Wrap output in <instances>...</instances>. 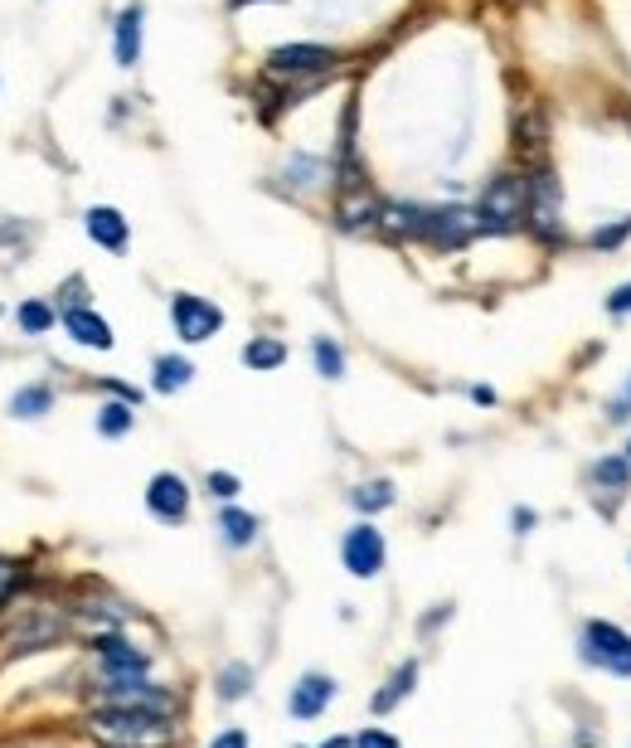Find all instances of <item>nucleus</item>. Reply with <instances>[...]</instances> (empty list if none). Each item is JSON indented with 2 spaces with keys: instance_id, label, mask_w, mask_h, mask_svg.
<instances>
[{
  "instance_id": "obj_9",
  "label": "nucleus",
  "mask_w": 631,
  "mask_h": 748,
  "mask_svg": "<svg viewBox=\"0 0 631 748\" xmlns=\"http://www.w3.org/2000/svg\"><path fill=\"white\" fill-rule=\"evenodd\" d=\"M331 63H335V49H326V45H282L267 53V73H277V78L326 73Z\"/></svg>"
},
{
  "instance_id": "obj_23",
  "label": "nucleus",
  "mask_w": 631,
  "mask_h": 748,
  "mask_svg": "<svg viewBox=\"0 0 631 748\" xmlns=\"http://www.w3.org/2000/svg\"><path fill=\"white\" fill-rule=\"evenodd\" d=\"M137 404H127V398H117V404H102L98 409V433L102 437H122L131 433V423H137V413H131Z\"/></svg>"
},
{
  "instance_id": "obj_36",
  "label": "nucleus",
  "mask_w": 631,
  "mask_h": 748,
  "mask_svg": "<svg viewBox=\"0 0 631 748\" xmlns=\"http://www.w3.org/2000/svg\"><path fill=\"white\" fill-rule=\"evenodd\" d=\"M608 419H612V423H622V419H631V380H627V390H622V394H617V398H612Z\"/></svg>"
},
{
  "instance_id": "obj_8",
  "label": "nucleus",
  "mask_w": 631,
  "mask_h": 748,
  "mask_svg": "<svg viewBox=\"0 0 631 748\" xmlns=\"http://www.w3.org/2000/svg\"><path fill=\"white\" fill-rule=\"evenodd\" d=\"M341 559H345V569L355 573V579H374V573L384 569V534L369 525H355L351 534L341 540Z\"/></svg>"
},
{
  "instance_id": "obj_19",
  "label": "nucleus",
  "mask_w": 631,
  "mask_h": 748,
  "mask_svg": "<svg viewBox=\"0 0 631 748\" xmlns=\"http://www.w3.org/2000/svg\"><path fill=\"white\" fill-rule=\"evenodd\" d=\"M413 686H418V661H404L394 676H388V686H384L379 695H374V715H388L398 700H408Z\"/></svg>"
},
{
  "instance_id": "obj_35",
  "label": "nucleus",
  "mask_w": 631,
  "mask_h": 748,
  "mask_svg": "<svg viewBox=\"0 0 631 748\" xmlns=\"http://www.w3.org/2000/svg\"><path fill=\"white\" fill-rule=\"evenodd\" d=\"M608 316H631V283H622L608 297Z\"/></svg>"
},
{
  "instance_id": "obj_16",
  "label": "nucleus",
  "mask_w": 631,
  "mask_h": 748,
  "mask_svg": "<svg viewBox=\"0 0 631 748\" xmlns=\"http://www.w3.org/2000/svg\"><path fill=\"white\" fill-rule=\"evenodd\" d=\"M341 224L345 229H369V224H379V214H384V205L379 199H374L365 185H351V190H345V199H341Z\"/></svg>"
},
{
  "instance_id": "obj_29",
  "label": "nucleus",
  "mask_w": 631,
  "mask_h": 748,
  "mask_svg": "<svg viewBox=\"0 0 631 748\" xmlns=\"http://www.w3.org/2000/svg\"><path fill=\"white\" fill-rule=\"evenodd\" d=\"M312 355H316V370L326 374V380H341V374H345V355H341V345H335V341L321 336L312 345Z\"/></svg>"
},
{
  "instance_id": "obj_18",
  "label": "nucleus",
  "mask_w": 631,
  "mask_h": 748,
  "mask_svg": "<svg viewBox=\"0 0 631 748\" xmlns=\"http://www.w3.org/2000/svg\"><path fill=\"white\" fill-rule=\"evenodd\" d=\"M137 59H141V6H127L117 16V63L131 69Z\"/></svg>"
},
{
  "instance_id": "obj_7",
  "label": "nucleus",
  "mask_w": 631,
  "mask_h": 748,
  "mask_svg": "<svg viewBox=\"0 0 631 748\" xmlns=\"http://www.w3.org/2000/svg\"><path fill=\"white\" fill-rule=\"evenodd\" d=\"M476 234H481V214H476V209H462V205L427 209L423 244H433V248H442V253H452V248H466Z\"/></svg>"
},
{
  "instance_id": "obj_6",
  "label": "nucleus",
  "mask_w": 631,
  "mask_h": 748,
  "mask_svg": "<svg viewBox=\"0 0 631 748\" xmlns=\"http://www.w3.org/2000/svg\"><path fill=\"white\" fill-rule=\"evenodd\" d=\"M170 321H176V336L185 345H199V341H209L214 331L224 326V312L214 306L209 297H195V292H176L170 297Z\"/></svg>"
},
{
  "instance_id": "obj_31",
  "label": "nucleus",
  "mask_w": 631,
  "mask_h": 748,
  "mask_svg": "<svg viewBox=\"0 0 631 748\" xmlns=\"http://www.w3.org/2000/svg\"><path fill=\"white\" fill-rule=\"evenodd\" d=\"M20 326L30 331V336H45V331L53 326V306H45V302H24V306H20Z\"/></svg>"
},
{
  "instance_id": "obj_10",
  "label": "nucleus",
  "mask_w": 631,
  "mask_h": 748,
  "mask_svg": "<svg viewBox=\"0 0 631 748\" xmlns=\"http://www.w3.org/2000/svg\"><path fill=\"white\" fill-rule=\"evenodd\" d=\"M146 505H151L156 520H166V525H180V520L190 515V486H185V476L156 472L151 486H146Z\"/></svg>"
},
{
  "instance_id": "obj_15",
  "label": "nucleus",
  "mask_w": 631,
  "mask_h": 748,
  "mask_svg": "<svg viewBox=\"0 0 631 748\" xmlns=\"http://www.w3.org/2000/svg\"><path fill=\"white\" fill-rule=\"evenodd\" d=\"M588 481H593V491L622 496V491H631V457L627 452H608V457H598L593 466H588Z\"/></svg>"
},
{
  "instance_id": "obj_13",
  "label": "nucleus",
  "mask_w": 631,
  "mask_h": 748,
  "mask_svg": "<svg viewBox=\"0 0 631 748\" xmlns=\"http://www.w3.org/2000/svg\"><path fill=\"white\" fill-rule=\"evenodd\" d=\"M98 661H102V676H146V666H151V657L122 637H98Z\"/></svg>"
},
{
  "instance_id": "obj_38",
  "label": "nucleus",
  "mask_w": 631,
  "mask_h": 748,
  "mask_svg": "<svg viewBox=\"0 0 631 748\" xmlns=\"http://www.w3.org/2000/svg\"><path fill=\"white\" fill-rule=\"evenodd\" d=\"M510 520H515V534H530L534 525H540V515L525 511V505H515V515H510Z\"/></svg>"
},
{
  "instance_id": "obj_2",
  "label": "nucleus",
  "mask_w": 631,
  "mask_h": 748,
  "mask_svg": "<svg viewBox=\"0 0 631 748\" xmlns=\"http://www.w3.org/2000/svg\"><path fill=\"white\" fill-rule=\"evenodd\" d=\"M481 234H515L530 224V180L495 176L481 195Z\"/></svg>"
},
{
  "instance_id": "obj_3",
  "label": "nucleus",
  "mask_w": 631,
  "mask_h": 748,
  "mask_svg": "<svg viewBox=\"0 0 631 748\" xmlns=\"http://www.w3.org/2000/svg\"><path fill=\"white\" fill-rule=\"evenodd\" d=\"M583 661L608 676H631V632L608 618L583 622Z\"/></svg>"
},
{
  "instance_id": "obj_41",
  "label": "nucleus",
  "mask_w": 631,
  "mask_h": 748,
  "mask_svg": "<svg viewBox=\"0 0 631 748\" xmlns=\"http://www.w3.org/2000/svg\"><path fill=\"white\" fill-rule=\"evenodd\" d=\"M238 6H248V0H238Z\"/></svg>"
},
{
  "instance_id": "obj_12",
  "label": "nucleus",
  "mask_w": 631,
  "mask_h": 748,
  "mask_svg": "<svg viewBox=\"0 0 631 748\" xmlns=\"http://www.w3.org/2000/svg\"><path fill=\"white\" fill-rule=\"evenodd\" d=\"M83 229H88L92 244H102L107 253H122V248H127V238H131L127 219H122V209H112V205H92V209H88V219H83Z\"/></svg>"
},
{
  "instance_id": "obj_39",
  "label": "nucleus",
  "mask_w": 631,
  "mask_h": 748,
  "mask_svg": "<svg viewBox=\"0 0 631 748\" xmlns=\"http://www.w3.org/2000/svg\"><path fill=\"white\" fill-rule=\"evenodd\" d=\"M321 748H355V739H326Z\"/></svg>"
},
{
  "instance_id": "obj_40",
  "label": "nucleus",
  "mask_w": 631,
  "mask_h": 748,
  "mask_svg": "<svg viewBox=\"0 0 631 748\" xmlns=\"http://www.w3.org/2000/svg\"><path fill=\"white\" fill-rule=\"evenodd\" d=\"M627 457H631V443H627Z\"/></svg>"
},
{
  "instance_id": "obj_14",
  "label": "nucleus",
  "mask_w": 631,
  "mask_h": 748,
  "mask_svg": "<svg viewBox=\"0 0 631 748\" xmlns=\"http://www.w3.org/2000/svg\"><path fill=\"white\" fill-rule=\"evenodd\" d=\"M63 331H69L78 345H92V351H112V326H107L98 312H88V306H69V312H63Z\"/></svg>"
},
{
  "instance_id": "obj_27",
  "label": "nucleus",
  "mask_w": 631,
  "mask_h": 748,
  "mask_svg": "<svg viewBox=\"0 0 631 748\" xmlns=\"http://www.w3.org/2000/svg\"><path fill=\"white\" fill-rule=\"evenodd\" d=\"M351 501H355V511H365V515L388 511V505H394V481H365Z\"/></svg>"
},
{
  "instance_id": "obj_34",
  "label": "nucleus",
  "mask_w": 631,
  "mask_h": 748,
  "mask_svg": "<svg viewBox=\"0 0 631 748\" xmlns=\"http://www.w3.org/2000/svg\"><path fill=\"white\" fill-rule=\"evenodd\" d=\"M20 588V564H10V559H0V603H6L10 593Z\"/></svg>"
},
{
  "instance_id": "obj_26",
  "label": "nucleus",
  "mask_w": 631,
  "mask_h": 748,
  "mask_svg": "<svg viewBox=\"0 0 631 748\" xmlns=\"http://www.w3.org/2000/svg\"><path fill=\"white\" fill-rule=\"evenodd\" d=\"M219 530H224V540L234 544V550H244V544L258 540V520H253L248 511H224L219 515Z\"/></svg>"
},
{
  "instance_id": "obj_5",
  "label": "nucleus",
  "mask_w": 631,
  "mask_h": 748,
  "mask_svg": "<svg viewBox=\"0 0 631 748\" xmlns=\"http://www.w3.org/2000/svg\"><path fill=\"white\" fill-rule=\"evenodd\" d=\"M563 190L554 180V170H534L530 176V229L544 238V244H559L563 238Z\"/></svg>"
},
{
  "instance_id": "obj_32",
  "label": "nucleus",
  "mask_w": 631,
  "mask_h": 748,
  "mask_svg": "<svg viewBox=\"0 0 631 748\" xmlns=\"http://www.w3.org/2000/svg\"><path fill=\"white\" fill-rule=\"evenodd\" d=\"M205 486H209L214 501H234V496H238V476H234V472H209Z\"/></svg>"
},
{
  "instance_id": "obj_37",
  "label": "nucleus",
  "mask_w": 631,
  "mask_h": 748,
  "mask_svg": "<svg viewBox=\"0 0 631 748\" xmlns=\"http://www.w3.org/2000/svg\"><path fill=\"white\" fill-rule=\"evenodd\" d=\"M209 748H248V734H244V729H224Z\"/></svg>"
},
{
  "instance_id": "obj_28",
  "label": "nucleus",
  "mask_w": 631,
  "mask_h": 748,
  "mask_svg": "<svg viewBox=\"0 0 631 748\" xmlns=\"http://www.w3.org/2000/svg\"><path fill=\"white\" fill-rule=\"evenodd\" d=\"M287 176H292V185L312 190V185L326 180V160H316V156H292V160H287Z\"/></svg>"
},
{
  "instance_id": "obj_21",
  "label": "nucleus",
  "mask_w": 631,
  "mask_h": 748,
  "mask_svg": "<svg viewBox=\"0 0 631 748\" xmlns=\"http://www.w3.org/2000/svg\"><path fill=\"white\" fill-rule=\"evenodd\" d=\"M53 637H59V622L34 618V622H24L20 632H10V637H6V647H16V651H34V647H49Z\"/></svg>"
},
{
  "instance_id": "obj_30",
  "label": "nucleus",
  "mask_w": 631,
  "mask_h": 748,
  "mask_svg": "<svg viewBox=\"0 0 631 748\" xmlns=\"http://www.w3.org/2000/svg\"><path fill=\"white\" fill-rule=\"evenodd\" d=\"M627 238H631V214H622L617 224H602V229H593V234H588V244H593V248H622Z\"/></svg>"
},
{
  "instance_id": "obj_11",
  "label": "nucleus",
  "mask_w": 631,
  "mask_h": 748,
  "mask_svg": "<svg viewBox=\"0 0 631 748\" xmlns=\"http://www.w3.org/2000/svg\"><path fill=\"white\" fill-rule=\"evenodd\" d=\"M331 700H335V680L321 671H306L287 695V710H292V719H316V715H326Z\"/></svg>"
},
{
  "instance_id": "obj_22",
  "label": "nucleus",
  "mask_w": 631,
  "mask_h": 748,
  "mask_svg": "<svg viewBox=\"0 0 631 748\" xmlns=\"http://www.w3.org/2000/svg\"><path fill=\"white\" fill-rule=\"evenodd\" d=\"M282 360H287V345L273 341V336H258V341L244 345V365L248 370H277Z\"/></svg>"
},
{
  "instance_id": "obj_25",
  "label": "nucleus",
  "mask_w": 631,
  "mask_h": 748,
  "mask_svg": "<svg viewBox=\"0 0 631 748\" xmlns=\"http://www.w3.org/2000/svg\"><path fill=\"white\" fill-rule=\"evenodd\" d=\"M53 409V390L49 384H30V390H20L16 398H10V413L16 419H39V413Z\"/></svg>"
},
{
  "instance_id": "obj_1",
  "label": "nucleus",
  "mask_w": 631,
  "mask_h": 748,
  "mask_svg": "<svg viewBox=\"0 0 631 748\" xmlns=\"http://www.w3.org/2000/svg\"><path fill=\"white\" fill-rule=\"evenodd\" d=\"M88 729H92V739H102L107 748H166L170 739H176V725H170V715L112 710V705L92 710Z\"/></svg>"
},
{
  "instance_id": "obj_17",
  "label": "nucleus",
  "mask_w": 631,
  "mask_h": 748,
  "mask_svg": "<svg viewBox=\"0 0 631 748\" xmlns=\"http://www.w3.org/2000/svg\"><path fill=\"white\" fill-rule=\"evenodd\" d=\"M379 229H384V234H394V238H423V229H427V209H423V205H384Z\"/></svg>"
},
{
  "instance_id": "obj_20",
  "label": "nucleus",
  "mask_w": 631,
  "mask_h": 748,
  "mask_svg": "<svg viewBox=\"0 0 631 748\" xmlns=\"http://www.w3.org/2000/svg\"><path fill=\"white\" fill-rule=\"evenodd\" d=\"M190 380H195V365L185 355H160L156 360V380H151L156 394H180Z\"/></svg>"
},
{
  "instance_id": "obj_24",
  "label": "nucleus",
  "mask_w": 631,
  "mask_h": 748,
  "mask_svg": "<svg viewBox=\"0 0 631 748\" xmlns=\"http://www.w3.org/2000/svg\"><path fill=\"white\" fill-rule=\"evenodd\" d=\"M219 700H244V695L253 690V666L248 661H228L224 671H219Z\"/></svg>"
},
{
  "instance_id": "obj_4",
  "label": "nucleus",
  "mask_w": 631,
  "mask_h": 748,
  "mask_svg": "<svg viewBox=\"0 0 631 748\" xmlns=\"http://www.w3.org/2000/svg\"><path fill=\"white\" fill-rule=\"evenodd\" d=\"M102 705L112 710H151V715H176V695L166 686H151L146 676H107L102 680Z\"/></svg>"
},
{
  "instance_id": "obj_33",
  "label": "nucleus",
  "mask_w": 631,
  "mask_h": 748,
  "mask_svg": "<svg viewBox=\"0 0 631 748\" xmlns=\"http://www.w3.org/2000/svg\"><path fill=\"white\" fill-rule=\"evenodd\" d=\"M355 748H404V744L388 729H365V734H355Z\"/></svg>"
}]
</instances>
